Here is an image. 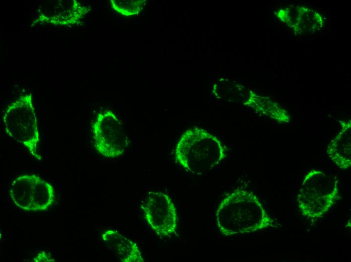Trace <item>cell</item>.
I'll return each mask as SVG.
<instances>
[{
  "label": "cell",
  "instance_id": "1",
  "mask_svg": "<svg viewBox=\"0 0 351 262\" xmlns=\"http://www.w3.org/2000/svg\"><path fill=\"white\" fill-rule=\"evenodd\" d=\"M215 219L218 230L225 236L250 233L272 224L256 195L243 190L233 191L220 202Z\"/></svg>",
  "mask_w": 351,
  "mask_h": 262
},
{
  "label": "cell",
  "instance_id": "2",
  "mask_svg": "<svg viewBox=\"0 0 351 262\" xmlns=\"http://www.w3.org/2000/svg\"><path fill=\"white\" fill-rule=\"evenodd\" d=\"M226 156L221 142L203 129L188 130L176 149V158L186 170L198 174L211 170Z\"/></svg>",
  "mask_w": 351,
  "mask_h": 262
},
{
  "label": "cell",
  "instance_id": "3",
  "mask_svg": "<svg viewBox=\"0 0 351 262\" xmlns=\"http://www.w3.org/2000/svg\"><path fill=\"white\" fill-rule=\"evenodd\" d=\"M3 122L9 137L26 147L35 159H41L40 135L31 93L20 96L7 107L3 113Z\"/></svg>",
  "mask_w": 351,
  "mask_h": 262
},
{
  "label": "cell",
  "instance_id": "4",
  "mask_svg": "<svg viewBox=\"0 0 351 262\" xmlns=\"http://www.w3.org/2000/svg\"><path fill=\"white\" fill-rule=\"evenodd\" d=\"M94 144L96 150L107 158L123 154L127 146L123 125L110 111L98 114L92 125Z\"/></svg>",
  "mask_w": 351,
  "mask_h": 262
},
{
  "label": "cell",
  "instance_id": "5",
  "mask_svg": "<svg viewBox=\"0 0 351 262\" xmlns=\"http://www.w3.org/2000/svg\"><path fill=\"white\" fill-rule=\"evenodd\" d=\"M145 220L158 236L170 237L176 233L178 217L171 199L161 192H150L142 206Z\"/></svg>",
  "mask_w": 351,
  "mask_h": 262
},
{
  "label": "cell",
  "instance_id": "6",
  "mask_svg": "<svg viewBox=\"0 0 351 262\" xmlns=\"http://www.w3.org/2000/svg\"><path fill=\"white\" fill-rule=\"evenodd\" d=\"M89 10L77 0H49L42 3L31 26L71 27L78 24Z\"/></svg>",
  "mask_w": 351,
  "mask_h": 262
},
{
  "label": "cell",
  "instance_id": "7",
  "mask_svg": "<svg viewBox=\"0 0 351 262\" xmlns=\"http://www.w3.org/2000/svg\"><path fill=\"white\" fill-rule=\"evenodd\" d=\"M326 180L323 183L316 184V187L304 183L298 201L304 214L311 217H320L334 204L338 190L332 182L325 184Z\"/></svg>",
  "mask_w": 351,
  "mask_h": 262
},
{
  "label": "cell",
  "instance_id": "8",
  "mask_svg": "<svg viewBox=\"0 0 351 262\" xmlns=\"http://www.w3.org/2000/svg\"><path fill=\"white\" fill-rule=\"evenodd\" d=\"M104 244L123 262H144L137 243L118 231L109 229L101 235Z\"/></svg>",
  "mask_w": 351,
  "mask_h": 262
},
{
  "label": "cell",
  "instance_id": "9",
  "mask_svg": "<svg viewBox=\"0 0 351 262\" xmlns=\"http://www.w3.org/2000/svg\"><path fill=\"white\" fill-rule=\"evenodd\" d=\"M279 18L295 30L301 32H313L322 27L320 16L312 10L303 7L293 10L288 8L281 10L279 12Z\"/></svg>",
  "mask_w": 351,
  "mask_h": 262
},
{
  "label": "cell",
  "instance_id": "10",
  "mask_svg": "<svg viewBox=\"0 0 351 262\" xmlns=\"http://www.w3.org/2000/svg\"><path fill=\"white\" fill-rule=\"evenodd\" d=\"M35 175L32 174L20 175L11 185L10 194L12 200L18 208L25 211H31Z\"/></svg>",
  "mask_w": 351,
  "mask_h": 262
},
{
  "label": "cell",
  "instance_id": "11",
  "mask_svg": "<svg viewBox=\"0 0 351 262\" xmlns=\"http://www.w3.org/2000/svg\"><path fill=\"white\" fill-rule=\"evenodd\" d=\"M54 199L53 186L36 175L33 186L31 211L46 210L52 205Z\"/></svg>",
  "mask_w": 351,
  "mask_h": 262
}]
</instances>
